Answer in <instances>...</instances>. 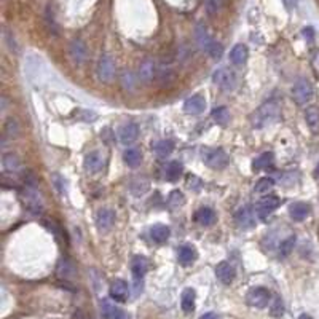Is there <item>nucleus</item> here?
Returning <instances> with one entry per match:
<instances>
[{
	"mask_svg": "<svg viewBox=\"0 0 319 319\" xmlns=\"http://www.w3.org/2000/svg\"><path fill=\"white\" fill-rule=\"evenodd\" d=\"M281 110L280 106H278L275 101H268V103L262 104L257 110L250 115V123L257 130H263L270 125H273L275 121L280 118Z\"/></svg>",
	"mask_w": 319,
	"mask_h": 319,
	"instance_id": "nucleus-1",
	"label": "nucleus"
},
{
	"mask_svg": "<svg viewBox=\"0 0 319 319\" xmlns=\"http://www.w3.org/2000/svg\"><path fill=\"white\" fill-rule=\"evenodd\" d=\"M201 160L206 166L211 169H223L228 165V155L222 148H203L201 150Z\"/></svg>",
	"mask_w": 319,
	"mask_h": 319,
	"instance_id": "nucleus-2",
	"label": "nucleus"
},
{
	"mask_svg": "<svg viewBox=\"0 0 319 319\" xmlns=\"http://www.w3.org/2000/svg\"><path fill=\"white\" fill-rule=\"evenodd\" d=\"M196 40H198V43L203 50L206 53H209L214 59H219L223 53V48L220 43H217L215 40L209 35V32L206 31V27L203 26H198L196 27Z\"/></svg>",
	"mask_w": 319,
	"mask_h": 319,
	"instance_id": "nucleus-3",
	"label": "nucleus"
},
{
	"mask_svg": "<svg viewBox=\"0 0 319 319\" xmlns=\"http://www.w3.org/2000/svg\"><path fill=\"white\" fill-rule=\"evenodd\" d=\"M23 200H24V205L26 208L29 209L32 214H42L43 211V205H42V198H40V193L35 187L34 182L27 184L26 190L23 192Z\"/></svg>",
	"mask_w": 319,
	"mask_h": 319,
	"instance_id": "nucleus-4",
	"label": "nucleus"
},
{
	"mask_svg": "<svg viewBox=\"0 0 319 319\" xmlns=\"http://www.w3.org/2000/svg\"><path fill=\"white\" fill-rule=\"evenodd\" d=\"M271 302V294L265 287H252L246 294V303L252 308H265Z\"/></svg>",
	"mask_w": 319,
	"mask_h": 319,
	"instance_id": "nucleus-5",
	"label": "nucleus"
},
{
	"mask_svg": "<svg viewBox=\"0 0 319 319\" xmlns=\"http://www.w3.org/2000/svg\"><path fill=\"white\" fill-rule=\"evenodd\" d=\"M213 81L223 91H232L236 86V73L228 69V67H222L217 69L213 75Z\"/></svg>",
	"mask_w": 319,
	"mask_h": 319,
	"instance_id": "nucleus-6",
	"label": "nucleus"
},
{
	"mask_svg": "<svg viewBox=\"0 0 319 319\" xmlns=\"http://www.w3.org/2000/svg\"><path fill=\"white\" fill-rule=\"evenodd\" d=\"M292 98L298 106L308 104L313 99V86L308 80H298L292 86Z\"/></svg>",
	"mask_w": 319,
	"mask_h": 319,
	"instance_id": "nucleus-7",
	"label": "nucleus"
},
{
	"mask_svg": "<svg viewBox=\"0 0 319 319\" xmlns=\"http://www.w3.org/2000/svg\"><path fill=\"white\" fill-rule=\"evenodd\" d=\"M280 205H281V200L278 198V196H275V195L263 196V198L257 203L255 213L262 220H265V219H268V215H271L278 208H280Z\"/></svg>",
	"mask_w": 319,
	"mask_h": 319,
	"instance_id": "nucleus-8",
	"label": "nucleus"
},
{
	"mask_svg": "<svg viewBox=\"0 0 319 319\" xmlns=\"http://www.w3.org/2000/svg\"><path fill=\"white\" fill-rule=\"evenodd\" d=\"M98 73H99V78L108 83L112 81L115 77V63L113 59L108 56V54H104L103 58L99 59V67H98Z\"/></svg>",
	"mask_w": 319,
	"mask_h": 319,
	"instance_id": "nucleus-9",
	"label": "nucleus"
},
{
	"mask_svg": "<svg viewBox=\"0 0 319 319\" xmlns=\"http://www.w3.org/2000/svg\"><path fill=\"white\" fill-rule=\"evenodd\" d=\"M235 222L240 228L246 230V228H252L255 225V215L254 211L249 206L240 208L235 214Z\"/></svg>",
	"mask_w": 319,
	"mask_h": 319,
	"instance_id": "nucleus-10",
	"label": "nucleus"
},
{
	"mask_svg": "<svg viewBox=\"0 0 319 319\" xmlns=\"http://www.w3.org/2000/svg\"><path fill=\"white\" fill-rule=\"evenodd\" d=\"M106 157L101 150H93L85 157V169L88 173H99L104 166Z\"/></svg>",
	"mask_w": 319,
	"mask_h": 319,
	"instance_id": "nucleus-11",
	"label": "nucleus"
},
{
	"mask_svg": "<svg viewBox=\"0 0 319 319\" xmlns=\"http://www.w3.org/2000/svg\"><path fill=\"white\" fill-rule=\"evenodd\" d=\"M108 294L110 298L115 302H126L128 300V294H130V287H128V283L123 280H115L110 284V289H108Z\"/></svg>",
	"mask_w": 319,
	"mask_h": 319,
	"instance_id": "nucleus-12",
	"label": "nucleus"
},
{
	"mask_svg": "<svg viewBox=\"0 0 319 319\" xmlns=\"http://www.w3.org/2000/svg\"><path fill=\"white\" fill-rule=\"evenodd\" d=\"M206 108V99L201 94H195V96L188 98L184 103V110L188 115H200L205 112Z\"/></svg>",
	"mask_w": 319,
	"mask_h": 319,
	"instance_id": "nucleus-13",
	"label": "nucleus"
},
{
	"mask_svg": "<svg viewBox=\"0 0 319 319\" xmlns=\"http://www.w3.org/2000/svg\"><path fill=\"white\" fill-rule=\"evenodd\" d=\"M138 136H139V126L136 123H133V121L123 125L120 128V131H118L120 142H121V144H125V145L133 144V142L138 139Z\"/></svg>",
	"mask_w": 319,
	"mask_h": 319,
	"instance_id": "nucleus-14",
	"label": "nucleus"
},
{
	"mask_svg": "<svg viewBox=\"0 0 319 319\" xmlns=\"http://www.w3.org/2000/svg\"><path fill=\"white\" fill-rule=\"evenodd\" d=\"M101 313H103L104 319H130V316H128L123 310L115 307V305L108 300H103V303H101Z\"/></svg>",
	"mask_w": 319,
	"mask_h": 319,
	"instance_id": "nucleus-15",
	"label": "nucleus"
},
{
	"mask_svg": "<svg viewBox=\"0 0 319 319\" xmlns=\"http://www.w3.org/2000/svg\"><path fill=\"white\" fill-rule=\"evenodd\" d=\"M215 276H217V280H219L222 284H232L233 280H235V268L230 265L228 262H220L219 265L215 267Z\"/></svg>",
	"mask_w": 319,
	"mask_h": 319,
	"instance_id": "nucleus-16",
	"label": "nucleus"
},
{
	"mask_svg": "<svg viewBox=\"0 0 319 319\" xmlns=\"http://www.w3.org/2000/svg\"><path fill=\"white\" fill-rule=\"evenodd\" d=\"M113 222H115V213L112 211V209L104 208V209H101V211H98L96 225L101 232H108V230L112 228Z\"/></svg>",
	"mask_w": 319,
	"mask_h": 319,
	"instance_id": "nucleus-17",
	"label": "nucleus"
},
{
	"mask_svg": "<svg viewBox=\"0 0 319 319\" xmlns=\"http://www.w3.org/2000/svg\"><path fill=\"white\" fill-rule=\"evenodd\" d=\"M217 220V214L211 208H201L195 213V222L203 227H211Z\"/></svg>",
	"mask_w": 319,
	"mask_h": 319,
	"instance_id": "nucleus-18",
	"label": "nucleus"
},
{
	"mask_svg": "<svg viewBox=\"0 0 319 319\" xmlns=\"http://www.w3.org/2000/svg\"><path fill=\"white\" fill-rule=\"evenodd\" d=\"M310 213H311L310 205H307V203H302V201L292 203V205H290V208H289V215L292 217L295 222L305 220L310 215Z\"/></svg>",
	"mask_w": 319,
	"mask_h": 319,
	"instance_id": "nucleus-19",
	"label": "nucleus"
},
{
	"mask_svg": "<svg viewBox=\"0 0 319 319\" xmlns=\"http://www.w3.org/2000/svg\"><path fill=\"white\" fill-rule=\"evenodd\" d=\"M147 268H148V265H147L145 257L136 255L131 260V273H133L134 281H142V278H144L147 273Z\"/></svg>",
	"mask_w": 319,
	"mask_h": 319,
	"instance_id": "nucleus-20",
	"label": "nucleus"
},
{
	"mask_svg": "<svg viewBox=\"0 0 319 319\" xmlns=\"http://www.w3.org/2000/svg\"><path fill=\"white\" fill-rule=\"evenodd\" d=\"M196 257H198V254H196V249L192 246V244H184V246L179 249L177 259H179L180 265H184V267L192 265V263L196 260Z\"/></svg>",
	"mask_w": 319,
	"mask_h": 319,
	"instance_id": "nucleus-21",
	"label": "nucleus"
},
{
	"mask_svg": "<svg viewBox=\"0 0 319 319\" xmlns=\"http://www.w3.org/2000/svg\"><path fill=\"white\" fill-rule=\"evenodd\" d=\"M71 58L73 59L75 64H83L86 59V46L83 45L81 40H72L71 43Z\"/></svg>",
	"mask_w": 319,
	"mask_h": 319,
	"instance_id": "nucleus-22",
	"label": "nucleus"
},
{
	"mask_svg": "<svg viewBox=\"0 0 319 319\" xmlns=\"http://www.w3.org/2000/svg\"><path fill=\"white\" fill-rule=\"evenodd\" d=\"M248 56H249L248 46L243 43L235 45L232 51H230V61H232L235 66H243L248 61Z\"/></svg>",
	"mask_w": 319,
	"mask_h": 319,
	"instance_id": "nucleus-23",
	"label": "nucleus"
},
{
	"mask_svg": "<svg viewBox=\"0 0 319 319\" xmlns=\"http://www.w3.org/2000/svg\"><path fill=\"white\" fill-rule=\"evenodd\" d=\"M195 298H196V294L192 287H187L184 289V292L180 295V307H182V311L184 313H193L195 310Z\"/></svg>",
	"mask_w": 319,
	"mask_h": 319,
	"instance_id": "nucleus-24",
	"label": "nucleus"
},
{
	"mask_svg": "<svg viewBox=\"0 0 319 319\" xmlns=\"http://www.w3.org/2000/svg\"><path fill=\"white\" fill-rule=\"evenodd\" d=\"M2 166L5 169V173H19L21 171V160H19L16 155L13 153H6L2 158Z\"/></svg>",
	"mask_w": 319,
	"mask_h": 319,
	"instance_id": "nucleus-25",
	"label": "nucleus"
},
{
	"mask_svg": "<svg viewBox=\"0 0 319 319\" xmlns=\"http://www.w3.org/2000/svg\"><path fill=\"white\" fill-rule=\"evenodd\" d=\"M169 235H171V230H169V227L161 225V223H158V225H153L152 230H150L152 240L155 243H158V244L166 243L169 240Z\"/></svg>",
	"mask_w": 319,
	"mask_h": 319,
	"instance_id": "nucleus-26",
	"label": "nucleus"
},
{
	"mask_svg": "<svg viewBox=\"0 0 319 319\" xmlns=\"http://www.w3.org/2000/svg\"><path fill=\"white\" fill-rule=\"evenodd\" d=\"M273 163H275V155L271 153V152H265V153H262L260 157H257L252 163V168H254V171H262V169H268L273 166Z\"/></svg>",
	"mask_w": 319,
	"mask_h": 319,
	"instance_id": "nucleus-27",
	"label": "nucleus"
},
{
	"mask_svg": "<svg viewBox=\"0 0 319 319\" xmlns=\"http://www.w3.org/2000/svg\"><path fill=\"white\" fill-rule=\"evenodd\" d=\"M153 152L158 155L160 158H165L168 155H171L173 150H174V144L173 141H168V139H163V141H158L153 144Z\"/></svg>",
	"mask_w": 319,
	"mask_h": 319,
	"instance_id": "nucleus-28",
	"label": "nucleus"
},
{
	"mask_svg": "<svg viewBox=\"0 0 319 319\" xmlns=\"http://www.w3.org/2000/svg\"><path fill=\"white\" fill-rule=\"evenodd\" d=\"M182 173H184V166L180 165L179 161H171L169 165L166 166V171H165V176L169 182H176L180 179Z\"/></svg>",
	"mask_w": 319,
	"mask_h": 319,
	"instance_id": "nucleus-29",
	"label": "nucleus"
},
{
	"mask_svg": "<svg viewBox=\"0 0 319 319\" xmlns=\"http://www.w3.org/2000/svg\"><path fill=\"white\" fill-rule=\"evenodd\" d=\"M305 120H307L308 128L313 133L319 131V110L316 107H308L307 112H305Z\"/></svg>",
	"mask_w": 319,
	"mask_h": 319,
	"instance_id": "nucleus-30",
	"label": "nucleus"
},
{
	"mask_svg": "<svg viewBox=\"0 0 319 319\" xmlns=\"http://www.w3.org/2000/svg\"><path fill=\"white\" fill-rule=\"evenodd\" d=\"M123 161L126 163L128 166L136 168L141 165L142 161V153L138 150V148H128V150L123 153Z\"/></svg>",
	"mask_w": 319,
	"mask_h": 319,
	"instance_id": "nucleus-31",
	"label": "nucleus"
},
{
	"mask_svg": "<svg viewBox=\"0 0 319 319\" xmlns=\"http://www.w3.org/2000/svg\"><path fill=\"white\" fill-rule=\"evenodd\" d=\"M56 273L59 278H63V280H71V278H73V275H75V268H73V265L69 260H61L56 268Z\"/></svg>",
	"mask_w": 319,
	"mask_h": 319,
	"instance_id": "nucleus-32",
	"label": "nucleus"
},
{
	"mask_svg": "<svg viewBox=\"0 0 319 319\" xmlns=\"http://www.w3.org/2000/svg\"><path fill=\"white\" fill-rule=\"evenodd\" d=\"M213 118L217 125H220V126H227L228 125V121H230V112H228V108L227 107H217L213 110Z\"/></svg>",
	"mask_w": 319,
	"mask_h": 319,
	"instance_id": "nucleus-33",
	"label": "nucleus"
},
{
	"mask_svg": "<svg viewBox=\"0 0 319 319\" xmlns=\"http://www.w3.org/2000/svg\"><path fill=\"white\" fill-rule=\"evenodd\" d=\"M273 187H275V180H273V179H271V177H262V179H259V182L255 184L254 192L263 195V193H268L270 190H273Z\"/></svg>",
	"mask_w": 319,
	"mask_h": 319,
	"instance_id": "nucleus-34",
	"label": "nucleus"
},
{
	"mask_svg": "<svg viewBox=\"0 0 319 319\" xmlns=\"http://www.w3.org/2000/svg\"><path fill=\"white\" fill-rule=\"evenodd\" d=\"M270 315L273 318H281L284 315V303L280 297H275L270 305Z\"/></svg>",
	"mask_w": 319,
	"mask_h": 319,
	"instance_id": "nucleus-35",
	"label": "nucleus"
},
{
	"mask_svg": "<svg viewBox=\"0 0 319 319\" xmlns=\"http://www.w3.org/2000/svg\"><path fill=\"white\" fill-rule=\"evenodd\" d=\"M148 190V182L145 179H136L133 180V184H131V192L136 195V196H141V195H144L145 192Z\"/></svg>",
	"mask_w": 319,
	"mask_h": 319,
	"instance_id": "nucleus-36",
	"label": "nucleus"
},
{
	"mask_svg": "<svg viewBox=\"0 0 319 319\" xmlns=\"http://www.w3.org/2000/svg\"><path fill=\"white\" fill-rule=\"evenodd\" d=\"M294 244H295V236H289L287 240H284L280 246V257H287L294 249Z\"/></svg>",
	"mask_w": 319,
	"mask_h": 319,
	"instance_id": "nucleus-37",
	"label": "nucleus"
},
{
	"mask_svg": "<svg viewBox=\"0 0 319 319\" xmlns=\"http://www.w3.org/2000/svg\"><path fill=\"white\" fill-rule=\"evenodd\" d=\"M184 201H185L184 195H182V192H179V190H173L171 195H169V200H168L171 208H179L180 205H184Z\"/></svg>",
	"mask_w": 319,
	"mask_h": 319,
	"instance_id": "nucleus-38",
	"label": "nucleus"
},
{
	"mask_svg": "<svg viewBox=\"0 0 319 319\" xmlns=\"http://www.w3.org/2000/svg\"><path fill=\"white\" fill-rule=\"evenodd\" d=\"M139 75L141 78L144 80V81H152L153 80V64L152 63H145V64H142L141 67V71H139Z\"/></svg>",
	"mask_w": 319,
	"mask_h": 319,
	"instance_id": "nucleus-39",
	"label": "nucleus"
},
{
	"mask_svg": "<svg viewBox=\"0 0 319 319\" xmlns=\"http://www.w3.org/2000/svg\"><path fill=\"white\" fill-rule=\"evenodd\" d=\"M5 131H6V136H8V138H16L18 136V123H16L15 118H10L8 121H6Z\"/></svg>",
	"mask_w": 319,
	"mask_h": 319,
	"instance_id": "nucleus-40",
	"label": "nucleus"
},
{
	"mask_svg": "<svg viewBox=\"0 0 319 319\" xmlns=\"http://www.w3.org/2000/svg\"><path fill=\"white\" fill-rule=\"evenodd\" d=\"M187 187L192 190H198L201 187V180L196 176H187Z\"/></svg>",
	"mask_w": 319,
	"mask_h": 319,
	"instance_id": "nucleus-41",
	"label": "nucleus"
},
{
	"mask_svg": "<svg viewBox=\"0 0 319 319\" xmlns=\"http://www.w3.org/2000/svg\"><path fill=\"white\" fill-rule=\"evenodd\" d=\"M3 35H5V40H6V43L10 45V50L11 51H15V53H18V45H16V42H15V37L11 35V34L8 32V31H3Z\"/></svg>",
	"mask_w": 319,
	"mask_h": 319,
	"instance_id": "nucleus-42",
	"label": "nucleus"
},
{
	"mask_svg": "<svg viewBox=\"0 0 319 319\" xmlns=\"http://www.w3.org/2000/svg\"><path fill=\"white\" fill-rule=\"evenodd\" d=\"M200 319H222V318H220L219 315H217V313H213V311H209V313H205Z\"/></svg>",
	"mask_w": 319,
	"mask_h": 319,
	"instance_id": "nucleus-43",
	"label": "nucleus"
},
{
	"mask_svg": "<svg viewBox=\"0 0 319 319\" xmlns=\"http://www.w3.org/2000/svg\"><path fill=\"white\" fill-rule=\"evenodd\" d=\"M283 2H284V5H286V8H289V10L295 8V5H297V0H283Z\"/></svg>",
	"mask_w": 319,
	"mask_h": 319,
	"instance_id": "nucleus-44",
	"label": "nucleus"
},
{
	"mask_svg": "<svg viewBox=\"0 0 319 319\" xmlns=\"http://www.w3.org/2000/svg\"><path fill=\"white\" fill-rule=\"evenodd\" d=\"M303 35H305V37L308 35L310 38H313V29H311V27H307V29L303 31Z\"/></svg>",
	"mask_w": 319,
	"mask_h": 319,
	"instance_id": "nucleus-45",
	"label": "nucleus"
},
{
	"mask_svg": "<svg viewBox=\"0 0 319 319\" xmlns=\"http://www.w3.org/2000/svg\"><path fill=\"white\" fill-rule=\"evenodd\" d=\"M298 319H313V318H311L310 315H302V316L298 318Z\"/></svg>",
	"mask_w": 319,
	"mask_h": 319,
	"instance_id": "nucleus-46",
	"label": "nucleus"
},
{
	"mask_svg": "<svg viewBox=\"0 0 319 319\" xmlns=\"http://www.w3.org/2000/svg\"><path fill=\"white\" fill-rule=\"evenodd\" d=\"M316 176L319 177V165H318V169H316Z\"/></svg>",
	"mask_w": 319,
	"mask_h": 319,
	"instance_id": "nucleus-47",
	"label": "nucleus"
}]
</instances>
